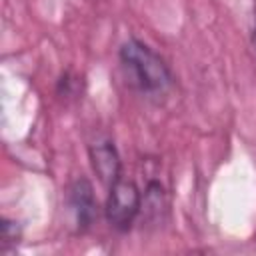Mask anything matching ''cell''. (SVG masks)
Here are the masks:
<instances>
[{"mask_svg":"<svg viewBox=\"0 0 256 256\" xmlns=\"http://www.w3.org/2000/svg\"><path fill=\"white\" fill-rule=\"evenodd\" d=\"M90 154V164L96 172V176L104 182V184H114L118 178H120V156H118V150L116 146L110 142V140H100V142H94L88 150Z\"/></svg>","mask_w":256,"mask_h":256,"instance_id":"277c9868","label":"cell"},{"mask_svg":"<svg viewBox=\"0 0 256 256\" xmlns=\"http://www.w3.org/2000/svg\"><path fill=\"white\" fill-rule=\"evenodd\" d=\"M22 238V230L18 226V222L14 220H8V218H2V232H0V246H2V252H6L8 248L16 246Z\"/></svg>","mask_w":256,"mask_h":256,"instance_id":"5b68a950","label":"cell"},{"mask_svg":"<svg viewBox=\"0 0 256 256\" xmlns=\"http://www.w3.org/2000/svg\"><path fill=\"white\" fill-rule=\"evenodd\" d=\"M254 46H256V18H254Z\"/></svg>","mask_w":256,"mask_h":256,"instance_id":"8992f818","label":"cell"},{"mask_svg":"<svg viewBox=\"0 0 256 256\" xmlns=\"http://www.w3.org/2000/svg\"><path fill=\"white\" fill-rule=\"evenodd\" d=\"M120 64L128 84L144 94H162L172 86V72L166 62L136 38L122 44Z\"/></svg>","mask_w":256,"mask_h":256,"instance_id":"6da1fadb","label":"cell"},{"mask_svg":"<svg viewBox=\"0 0 256 256\" xmlns=\"http://www.w3.org/2000/svg\"><path fill=\"white\" fill-rule=\"evenodd\" d=\"M140 208H142V196L132 180L118 178L114 184H110L104 210H106V220L114 230L118 232L130 230L136 216L140 214Z\"/></svg>","mask_w":256,"mask_h":256,"instance_id":"7a4b0ae2","label":"cell"},{"mask_svg":"<svg viewBox=\"0 0 256 256\" xmlns=\"http://www.w3.org/2000/svg\"><path fill=\"white\" fill-rule=\"evenodd\" d=\"M68 208L78 230H86L96 216V200L92 184L86 178H78L68 188Z\"/></svg>","mask_w":256,"mask_h":256,"instance_id":"3957f363","label":"cell"}]
</instances>
